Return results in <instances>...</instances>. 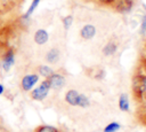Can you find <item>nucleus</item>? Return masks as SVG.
I'll return each instance as SVG.
<instances>
[{
    "instance_id": "1",
    "label": "nucleus",
    "mask_w": 146,
    "mask_h": 132,
    "mask_svg": "<svg viewBox=\"0 0 146 132\" xmlns=\"http://www.w3.org/2000/svg\"><path fill=\"white\" fill-rule=\"evenodd\" d=\"M64 100L67 104L72 107H80V108H88L90 106V100L87 95L78 92L76 90H68L65 93Z\"/></svg>"
},
{
    "instance_id": "2",
    "label": "nucleus",
    "mask_w": 146,
    "mask_h": 132,
    "mask_svg": "<svg viewBox=\"0 0 146 132\" xmlns=\"http://www.w3.org/2000/svg\"><path fill=\"white\" fill-rule=\"evenodd\" d=\"M50 90H51V88H50V85H49L48 80L46 79V80H43L38 87H35V88L32 90V92H31V98H32L33 100H35V101H41V100H43V99L48 95V93H49Z\"/></svg>"
},
{
    "instance_id": "3",
    "label": "nucleus",
    "mask_w": 146,
    "mask_h": 132,
    "mask_svg": "<svg viewBox=\"0 0 146 132\" xmlns=\"http://www.w3.org/2000/svg\"><path fill=\"white\" fill-rule=\"evenodd\" d=\"M49 85H50V88L51 90H56V91H59L62 90L64 86H65V83H66V79L63 75L60 73H57V72H54L51 76H49L47 78Z\"/></svg>"
},
{
    "instance_id": "4",
    "label": "nucleus",
    "mask_w": 146,
    "mask_h": 132,
    "mask_svg": "<svg viewBox=\"0 0 146 132\" xmlns=\"http://www.w3.org/2000/svg\"><path fill=\"white\" fill-rule=\"evenodd\" d=\"M39 80V76L36 73H29V75H25L22 80H21V86H22V90L23 91H30L33 88V86L38 83Z\"/></svg>"
},
{
    "instance_id": "5",
    "label": "nucleus",
    "mask_w": 146,
    "mask_h": 132,
    "mask_svg": "<svg viewBox=\"0 0 146 132\" xmlns=\"http://www.w3.org/2000/svg\"><path fill=\"white\" fill-rule=\"evenodd\" d=\"M14 63H15V53L13 49H7L2 59V69L5 71H9V69L14 65Z\"/></svg>"
},
{
    "instance_id": "6",
    "label": "nucleus",
    "mask_w": 146,
    "mask_h": 132,
    "mask_svg": "<svg viewBox=\"0 0 146 132\" xmlns=\"http://www.w3.org/2000/svg\"><path fill=\"white\" fill-rule=\"evenodd\" d=\"M95 34H96V28H95V25H92V24H86V25H83V26L81 28V30H80V36H81V38L84 39V40H90V39H92V38L95 37Z\"/></svg>"
},
{
    "instance_id": "7",
    "label": "nucleus",
    "mask_w": 146,
    "mask_h": 132,
    "mask_svg": "<svg viewBox=\"0 0 146 132\" xmlns=\"http://www.w3.org/2000/svg\"><path fill=\"white\" fill-rule=\"evenodd\" d=\"M33 39L36 45H44L49 39V34L44 29H39L34 32Z\"/></svg>"
},
{
    "instance_id": "8",
    "label": "nucleus",
    "mask_w": 146,
    "mask_h": 132,
    "mask_svg": "<svg viewBox=\"0 0 146 132\" xmlns=\"http://www.w3.org/2000/svg\"><path fill=\"white\" fill-rule=\"evenodd\" d=\"M44 59H46V61L48 62V63H50V64H55V63H57L58 61H59V59H60V52H59V49L58 48H50L47 53H46V56H44Z\"/></svg>"
},
{
    "instance_id": "9",
    "label": "nucleus",
    "mask_w": 146,
    "mask_h": 132,
    "mask_svg": "<svg viewBox=\"0 0 146 132\" xmlns=\"http://www.w3.org/2000/svg\"><path fill=\"white\" fill-rule=\"evenodd\" d=\"M117 107L121 111H129L130 110V102H129V96L127 93H121L119 95V101H117Z\"/></svg>"
},
{
    "instance_id": "10",
    "label": "nucleus",
    "mask_w": 146,
    "mask_h": 132,
    "mask_svg": "<svg viewBox=\"0 0 146 132\" xmlns=\"http://www.w3.org/2000/svg\"><path fill=\"white\" fill-rule=\"evenodd\" d=\"M132 8V0H117L115 9L120 13H127Z\"/></svg>"
},
{
    "instance_id": "11",
    "label": "nucleus",
    "mask_w": 146,
    "mask_h": 132,
    "mask_svg": "<svg viewBox=\"0 0 146 132\" xmlns=\"http://www.w3.org/2000/svg\"><path fill=\"white\" fill-rule=\"evenodd\" d=\"M117 49V45L113 41H108L104 47H103V53L105 56H110V55H113Z\"/></svg>"
},
{
    "instance_id": "12",
    "label": "nucleus",
    "mask_w": 146,
    "mask_h": 132,
    "mask_svg": "<svg viewBox=\"0 0 146 132\" xmlns=\"http://www.w3.org/2000/svg\"><path fill=\"white\" fill-rule=\"evenodd\" d=\"M40 1H41V0H32V2H31V5H30V7L27 8L26 13L23 15V18H24V20H29V18H30V16L34 13V10H35L36 7L39 6Z\"/></svg>"
},
{
    "instance_id": "13",
    "label": "nucleus",
    "mask_w": 146,
    "mask_h": 132,
    "mask_svg": "<svg viewBox=\"0 0 146 132\" xmlns=\"http://www.w3.org/2000/svg\"><path fill=\"white\" fill-rule=\"evenodd\" d=\"M38 71H39V73H40L42 77H44L46 79H47L49 76H51V75L54 73V70H52L49 65H46V64L40 65V67L38 68Z\"/></svg>"
},
{
    "instance_id": "14",
    "label": "nucleus",
    "mask_w": 146,
    "mask_h": 132,
    "mask_svg": "<svg viewBox=\"0 0 146 132\" xmlns=\"http://www.w3.org/2000/svg\"><path fill=\"white\" fill-rule=\"evenodd\" d=\"M121 129V125L116 122H112L110 124H107L105 127H104V132H117L119 130Z\"/></svg>"
},
{
    "instance_id": "15",
    "label": "nucleus",
    "mask_w": 146,
    "mask_h": 132,
    "mask_svg": "<svg viewBox=\"0 0 146 132\" xmlns=\"http://www.w3.org/2000/svg\"><path fill=\"white\" fill-rule=\"evenodd\" d=\"M34 132H59V131L55 126H51V125H41L36 127Z\"/></svg>"
},
{
    "instance_id": "16",
    "label": "nucleus",
    "mask_w": 146,
    "mask_h": 132,
    "mask_svg": "<svg viewBox=\"0 0 146 132\" xmlns=\"http://www.w3.org/2000/svg\"><path fill=\"white\" fill-rule=\"evenodd\" d=\"M62 22H63L64 29L67 31V30L71 28V25L73 24V16H72V15H67V16H65V17L62 20Z\"/></svg>"
},
{
    "instance_id": "17",
    "label": "nucleus",
    "mask_w": 146,
    "mask_h": 132,
    "mask_svg": "<svg viewBox=\"0 0 146 132\" xmlns=\"http://www.w3.org/2000/svg\"><path fill=\"white\" fill-rule=\"evenodd\" d=\"M140 33L144 36L146 34V14L143 16L141 18V23H140Z\"/></svg>"
},
{
    "instance_id": "18",
    "label": "nucleus",
    "mask_w": 146,
    "mask_h": 132,
    "mask_svg": "<svg viewBox=\"0 0 146 132\" xmlns=\"http://www.w3.org/2000/svg\"><path fill=\"white\" fill-rule=\"evenodd\" d=\"M98 2L104 6H115L117 0H98Z\"/></svg>"
},
{
    "instance_id": "19",
    "label": "nucleus",
    "mask_w": 146,
    "mask_h": 132,
    "mask_svg": "<svg viewBox=\"0 0 146 132\" xmlns=\"http://www.w3.org/2000/svg\"><path fill=\"white\" fill-rule=\"evenodd\" d=\"M3 90H5V88H3V85H2V84H0V95L3 93Z\"/></svg>"
},
{
    "instance_id": "20",
    "label": "nucleus",
    "mask_w": 146,
    "mask_h": 132,
    "mask_svg": "<svg viewBox=\"0 0 146 132\" xmlns=\"http://www.w3.org/2000/svg\"><path fill=\"white\" fill-rule=\"evenodd\" d=\"M143 65H144V69H145V70H146V59H145V62H144V63H143Z\"/></svg>"
}]
</instances>
